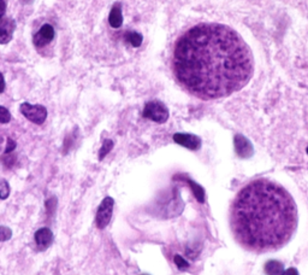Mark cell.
<instances>
[{
  "label": "cell",
  "instance_id": "1",
  "mask_svg": "<svg viewBox=\"0 0 308 275\" xmlns=\"http://www.w3.org/2000/svg\"><path fill=\"white\" fill-rule=\"evenodd\" d=\"M172 70L185 91L211 101L242 89L254 71L253 55L236 31L200 23L181 35L172 54Z\"/></svg>",
  "mask_w": 308,
  "mask_h": 275
},
{
  "label": "cell",
  "instance_id": "2",
  "mask_svg": "<svg viewBox=\"0 0 308 275\" xmlns=\"http://www.w3.org/2000/svg\"><path fill=\"white\" fill-rule=\"evenodd\" d=\"M230 223L236 240L247 250H277L295 233L296 204L286 188L260 179L238 192L231 207Z\"/></svg>",
  "mask_w": 308,
  "mask_h": 275
},
{
  "label": "cell",
  "instance_id": "3",
  "mask_svg": "<svg viewBox=\"0 0 308 275\" xmlns=\"http://www.w3.org/2000/svg\"><path fill=\"white\" fill-rule=\"evenodd\" d=\"M21 114L24 116L28 121L35 124H42L47 118V109L44 105L40 104H31V103H22L19 107Z\"/></svg>",
  "mask_w": 308,
  "mask_h": 275
},
{
  "label": "cell",
  "instance_id": "4",
  "mask_svg": "<svg viewBox=\"0 0 308 275\" xmlns=\"http://www.w3.org/2000/svg\"><path fill=\"white\" fill-rule=\"evenodd\" d=\"M114 198L106 197L99 205L97 215H95V223L99 230H104V228L110 223L112 213H114Z\"/></svg>",
  "mask_w": 308,
  "mask_h": 275
},
{
  "label": "cell",
  "instance_id": "5",
  "mask_svg": "<svg viewBox=\"0 0 308 275\" xmlns=\"http://www.w3.org/2000/svg\"><path fill=\"white\" fill-rule=\"evenodd\" d=\"M144 116L154 122L163 123V122H165L169 118V110L161 103L151 102L148 103V104H146Z\"/></svg>",
  "mask_w": 308,
  "mask_h": 275
},
{
  "label": "cell",
  "instance_id": "6",
  "mask_svg": "<svg viewBox=\"0 0 308 275\" xmlns=\"http://www.w3.org/2000/svg\"><path fill=\"white\" fill-rule=\"evenodd\" d=\"M55 32L53 26L51 24H44L41 28L39 29V32L36 33L33 38V42L36 47H44V46L48 45L49 42H52L54 39Z\"/></svg>",
  "mask_w": 308,
  "mask_h": 275
},
{
  "label": "cell",
  "instance_id": "7",
  "mask_svg": "<svg viewBox=\"0 0 308 275\" xmlns=\"http://www.w3.org/2000/svg\"><path fill=\"white\" fill-rule=\"evenodd\" d=\"M35 243L40 251H45L53 243V233L48 227H42L35 232Z\"/></svg>",
  "mask_w": 308,
  "mask_h": 275
},
{
  "label": "cell",
  "instance_id": "8",
  "mask_svg": "<svg viewBox=\"0 0 308 275\" xmlns=\"http://www.w3.org/2000/svg\"><path fill=\"white\" fill-rule=\"evenodd\" d=\"M174 139L177 144L190 148V150H198L200 147V139L193 134H176Z\"/></svg>",
  "mask_w": 308,
  "mask_h": 275
},
{
  "label": "cell",
  "instance_id": "9",
  "mask_svg": "<svg viewBox=\"0 0 308 275\" xmlns=\"http://www.w3.org/2000/svg\"><path fill=\"white\" fill-rule=\"evenodd\" d=\"M15 31V22L8 21L0 26V45H6L12 40V34Z\"/></svg>",
  "mask_w": 308,
  "mask_h": 275
},
{
  "label": "cell",
  "instance_id": "10",
  "mask_svg": "<svg viewBox=\"0 0 308 275\" xmlns=\"http://www.w3.org/2000/svg\"><path fill=\"white\" fill-rule=\"evenodd\" d=\"M235 146H236V151L237 154L241 156V157H249L251 155V145L249 144V141L247 139H244L243 137H238L235 139Z\"/></svg>",
  "mask_w": 308,
  "mask_h": 275
},
{
  "label": "cell",
  "instance_id": "11",
  "mask_svg": "<svg viewBox=\"0 0 308 275\" xmlns=\"http://www.w3.org/2000/svg\"><path fill=\"white\" fill-rule=\"evenodd\" d=\"M108 22L112 28H119L123 23V16H122V8L119 4H115L112 8L110 16H108Z\"/></svg>",
  "mask_w": 308,
  "mask_h": 275
},
{
  "label": "cell",
  "instance_id": "12",
  "mask_svg": "<svg viewBox=\"0 0 308 275\" xmlns=\"http://www.w3.org/2000/svg\"><path fill=\"white\" fill-rule=\"evenodd\" d=\"M265 271L267 275H283L284 266L278 261H269L265 264Z\"/></svg>",
  "mask_w": 308,
  "mask_h": 275
},
{
  "label": "cell",
  "instance_id": "13",
  "mask_svg": "<svg viewBox=\"0 0 308 275\" xmlns=\"http://www.w3.org/2000/svg\"><path fill=\"white\" fill-rule=\"evenodd\" d=\"M112 147H114V141L110 140V139H106V140L102 142V146L100 148V151H99V160L100 161L104 160L106 156L110 154Z\"/></svg>",
  "mask_w": 308,
  "mask_h": 275
},
{
  "label": "cell",
  "instance_id": "14",
  "mask_svg": "<svg viewBox=\"0 0 308 275\" xmlns=\"http://www.w3.org/2000/svg\"><path fill=\"white\" fill-rule=\"evenodd\" d=\"M10 192H11V188H10V184L8 180L5 179H0V199L5 201L8 199Z\"/></svg>",
  "mask_w": 308,
  "mask_h": 275
},
{
  "label": "cell",
  "instance_id": "15",
  "mask_svg": "<svg viewBox=\"0 0 308 275\" xmlns=\"http://www.w3.org/2000/svg\"><path fill=\"white\" fill-rule=\"evenodd\" d=\"M187 181L189 182V185L191 186V190H193L195 197H197V199L199 202H200V203H204V201H205V192H204L203 188L199 186V185L195 184L194 181L188 180V179H187Z\"/></svg>",
  "mask_w": 308,
  "mask_h": 275
},
{
  "label": "cell",
  "instance_id": "16",
  "mask_svg": "<svg viewBox=\"0 0 308 275\" xmlns=\"http://www.w3.org/2000/svg\"><path fill=\"white\" fill-rule=\"evenodd\" d=\"M57 205H58L57 198H55V197L48 198V199L46 201V209H47V214L48 215H54L55 209H57Z\"/></svg>",
  "mask_w": 308,
  "mask_h": 275
},
{
  "label": "cell",
  "instance_id": "17",
  "mask_svg": "<svg viewBox=\"0 0 308 275\" xmlns=\"http://www.w3.org/2000/svg\"><path fill=\"white\" fill-rule=\"evenodd\" d=\"M12 231L6 226H0V243L11 239Z\"/></svg>",
  "mask_w": 308,
  "mask_h": 275
},
{
  "label": "cell",
  "instance_id": "18",
  "mask_svg": "<svg viewBox=\"0 0 308 275\" xmlns=\"http://www.w3.org/2000/svg\"><path fill=\"white\" fill-rule=\"evenodd\" d=\"M11 121V114L8 109L4 107H0V123L6 124Z\"/></svg>",
  "mask_w": 308,
  "mask_h": 275
},
{
  "label": "cell",
  "instance_id": "19",
  "mask_svg": "<svg viewBox=\"0 0 308 275\" xmlns=\"http://www.w3.org/2000/svg\"><path fill=\"white\" fill-rule=\"evenodd\" d=\"M175 263H176L178 269H181V270L188 269V267H189V263H188V262L185 261L182 256H178V255L177 256H175Z\"/></svg>",
  "mask_w": 308,
  "mask_h": 275
},
{
  "label": "cell",
  "instance_id": "20",
  "mask_svg": "<svg viewBox=\"0 0 308 275\" xmlns=\"http://www.w3.org/2000/svg\"><path fill=\"white\" fill-rule=\"evenodd\" d=\"M16 162V156L12 154H8V155H4V157H3V163H4L5 167L8 168H11L13 164H15Z\"/></svg>",
  "mask_w": 308,
  "mask_h": 275
},
{
  "label": "cell",
  "instance_id": "21",
  "mask_svg": "<svg viewBox=\"0 0 308 275\" xmlns=\"http://www.w3.org/2000/svg\"><path fill=\"white\" fill-rule=\"evenodd\" d=\"M128 39L129 41H130V44L135 46V47H137V46L141 44V35H138L137 33H130V34L128 35Z\"/></svg>",
  "mask_w": 308,
  "mask_h": 275
},
{
  "label": "cell",
  "instance_id": "22",
  "mask_svg": "<svg viewBox=\"0 0 308 275\" xmlns=\"http://www.w3.org/2000/svg\"><path fill=\"white\" fill-rule=\"evenodd\" d=\"M16 146H17V144H16V141L13 140V139L9 138V139H8V141H6V147H5V152H4V155L11 154V152L15 151Z\"/></svg>",
  "mask_w": 308,
  "mask_h": 275
},
{
  "label": "cell",
  "instance_id": "23",
  "mask_svg": "<svg viewBox=\"0 0 308 275\" xmlns=\"http://www.w3.org/2000/svg\"><path fill=\"white\" fill-rule=\"evenodd\" d=\"M6 12V4L4 0H0V19L3 18V16L5 15Z\"/></svg>",
  "mask_w": 308,
  "mask_h": 275
},
{
  "label": "cell",
  "instance_id": "24",
  "mask_svg": "<svg viewBox=\"0 0 308 275\" xmlns=\"http://www.w3.org/2000/svg\"><path fill=\"white\" fill-rule=\"evenodd\" d=\"M4 91H5V79H4V75L0 72V93H3Z\"/></svg>",
  "mask_w": 308,
  "mask_h": 275
},
{
  "label": "cell",
  "instance_id": "25",
  "mask_svg": "<svg viewBox=\"0 0 308 275\" xmlns=\"http://www.w3.org/2000/svg\"><path fill=\"white\" fill-rule=\"evenodd\" d=\"M283 275H299V271H297L295 268H289V269L284 270Z\"/></svg>",
  "mask_w": 308,
  "mask_h": 275
},
{
  "label": "cell",
  "instance_id": "26",
  "mask_svg": "<svg viewBox=\"0 0 308 275\" xmlns=\"http://www.w3.org/2000/svg\"><path fill=\"white\" fill-rule=\"evenodd\" d=\"M3 144H4V139H3V137H2V135H0V148H2V146H3Z\"/></svg>",
  "mask_w": 308,
  "mask_h": 275
},
{
  "label": "cell",
  "instance_id": "27",
  "mask_svg": "<svg viewBox=\"0 0 308 275\" xmlns=\"http://www.w3.org/2000/svg\"><path fill=\"white\" fill-rule=\"evenodd\" d=\"M307 152H308V150H307Z\"/></svg>",
  "mask_w": 308,
  "mask_h": 275
},
{
  "label": "cell",
  "instance_id": "28",
  "mask_svg": "<svg viewBox=\"0 0 308 275\" xmlns=\"http://www.w3.org/2000/svg\"><path fill=\"white\" fill-rule=\"evenodd\" d=\"M145 275H146V274H145Z\"/></svg>",
  "mask_w": 308,
  "mask_h": 275
}]
</instances>
